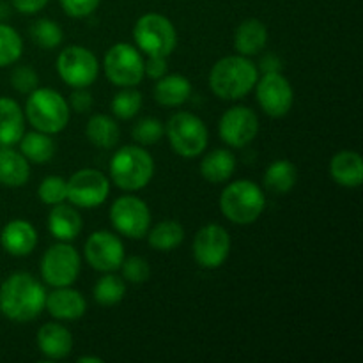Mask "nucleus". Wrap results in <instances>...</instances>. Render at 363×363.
Listing matches in <instances>:
<instances>
[{
  "label": "nucleus",
  "instance_id": "obj_1",
  "mask_svg": "<svg viewBox=\"0 0 363 363\" xmlns=\"http://www.w3.org/2000/svg\"><path fill=\"white\" fill-rule=\"evenodd\" d=\"M45 287L28 273H14L0 286V312L14 323H28L45 308Z\"/></svg>",
  "mask_w": 363,
  "mask_h": 363
},
{
  "label": "nucleus",
  "instance_id": "obj_2",
  "mask_svg": "<svg viewBox=\"0 0 363 363\" xmlns=\"http://www.w3.org/2000/svg\"><path fill=\"white\" fill-rule=\"evenodd\" d=\"M259 80L257 67L245 55L223 57L209 73L211 91L222 99H241L255 87Z\"/></svg>",
  "mask_w": 363,
  "mask_h": 363
},
{
  "label": "nucleus",
  "instance_id": "obj_3",
  "mask_svg": "<svg viewBox=\"0 0 363 363\" xmlns=\"http://www.w3.org/2000/svg\"><path fill=\"white\" fill-rule=\"evenodd\" d=\"M155 176V160L138 145H124L110 160V177L126 191H137L147 186Z\"/></svg>",
  "mask_w": 363,
  "mask_h": 363
},
{
  "label": "nucleus",
  "instance_id": "obj_4",
  "mask_svg": "<svg viewBox=\"0 0 363 363\" xmlns=\"http://www.w3.org/2000/svg\"><path fill=\"white\" fill-rule=\"evenodd\" d=\"M28 123L43 133H60L69 121V106L66 99L53 89H34L25 105Z\"/></svg>",
  "mask_w": 363,
  "mask_h": 363
},
{
  "label": "nucleus",
  "instance_id": "obj_5",
  "mask_svg": "<svg viewBox=\"0 0 363 363\" xmlns=\"http://www.w3.org/2000/svg\"><path fill=\"white\" fill-rule=\"evenodd\" d=\"M266 206L264 194L255 183L247 179L234 181L220 197V209L227 220L238 225L254 223Z\"/></svg>",
  "mask_w": 363,
  "mask_h": 363
},
{
  "label": "nucleus",
  "instance_id": "obj_6",
  "mask_svg": "<svg viewBox=\"0 0 363 363\" xmlns=\"http://www.w3.org/2000/svg\"><path fill=\"white\" fill-rule=\"evenodd\" d=\"M167 137L174 152L183 158H195L208 147V128L201 117L190 112H179L170 117Z\"/></svg>",
  "mask_w": 363,
  "mask_h": 363
},
{
  "label": "nucleus",
  "instance_id": "obj_7",
  "mask_svg": "<svg viewBox=\"0 0 363 363\" xmlns=\"http://www.w3.org/2000/svg\"><path fill=\"white\" fill-rule=\"evenodd\" d=\"M133 38L138 48L147 55L169 57L177 45L176 28L163 14H144L135 23Z\"/></svg>",
  "mask_w": 363,
  "mask_h": 363
},
{
  "label": "nucleus",
  "instance_id": "obj_8",
  "mask_svg": "<svg viewBox=\"0 0 363 363\" xmlns=\"http://www.w3.org/2000/svg\"><path fill=\"white\" fill-rule=\"evenodd\" d=\"M105 73L112 84L119 87H133L144 78V59L135 46L119 43L106 52Z\"/></svg>",
  "mask_w": 363,
  "mask_h": 363
},
{
  "label": "nucleus",
  "instance_id": "obj_9",
  "mask_svg": "<svg viewBox=\"0 0 363 363\" xmlns=\"http://www.w3.org/2000/svg\"><path fill=\"white\" fill-rule=\"evenodd\" d=\"M57 71L67 85L74 89L89 87L98 78L99 64L94 53L84 46H67L57 59Z\"/></svg>",
  "mask_w": 363,
  "mask_h": 363
},
{
  "label": "nucleus",
  "instance_id": "obj_10",
  "mask_svg": "<svg viewBox=\"0 0 363 363\" xmlns=\"http://www.w3.org/2000/svg\"><path fill=\"white\" fill-rule=\"evenodd\" d=\"M110 220L117 233L131 240L147 236L151 227V213L147 204L133 195H124L113 202L110 209Z\"/></svg>",
  "mask_w": 363,
  "mask_h": 363
},
{
  "label": "nucleus",
  "instance_id": "obj_11",
  "mask_svg": "<svg viewBox=\"0 0 363 363\" xmlns=\"http://www.w3.org/2000/svg\"><path fill=\"white\" fill-rule=\"evenodd\" d=\"M78 273H80V255L66 241L50 247L43 255L41 275L50 286H71L78 279Z\"/></svg>",
  "mask_w": 363,
  "mask_h": 363
},
{
  "label": "nucleus",
  "instance_id": "obj_12",
  "mask_svg": "<svg viewBox=\"0 0 363 363\" xmlns=\"http://www.w3.org/2000/svg\"><path fill=\"white\" fill-rule=\"evenodd\" d=\"M108 191V177L94 169L78 170L67 181V201L78 208H98L106 201Z\"/></svg>",
  "mask_w": 363,
  "mask_h": 363
},
{
  "label": "nucleus",
  "instance_id": "obj_13",
  "mask_svg": "<svg viewBox=\"0 0 363 363\" xmlns=\"http://www.w3.org/2000/svg\"><path fill=\"white\" fill-rule=\"evenodd\" d=\"M230 252L229 233L222 225L202 227L194 240V257L202 268L216 269L227 261Z\"/></svg>",
  "mask_w": 363,
  "mask_h": 363
},
{
  "label": "nucleus",
  "instance_id": "obj_14",
  "mask_svg": "<svg viewBox=\"0 0 363 363\" xmlns=\"http://www.w3.org/2000/svg\"><path fill=\"white\" fill-rule=\"evenodd\" d=\"M257 101L269 117H284L294 101V92L289 80L280 74V71L266 73L257 82Z\"/></svg>",
  "mask_w": 363,
  "mask_h": 363
},
{
  "label": "nucleus",
  "instance_id": "obj_15",
  "mask_svg": "<svg viewBox=\"0 0 363 363\" xmlns=\"http://www.w3.org/2000/svg\"><path fill=\"white\" fill-rule=\"evenodd\" d=\"M222 140L230 147H245L259 131V119L248 106H234L222 116L218 124Z\"/></svg>",
  "mask_w": 363,
  "mask_h": 363
},
{
  "label": "nucleus",
  "instance_id": "obj_16",
  "mask_svg": "<svg viewBox=\"0 0 363 363\" xmlns=\"http://www.w3.org/2000/svg\"><path fill=\"white\" fill-rule=\"evenodd\" d=\"M85 259L98 272H116L124 261L123 241L108 230H98L85 243Z\"/></svg>",
  "mask_w": 363,
  "mask_h": 363
},
{
  "label": "nucleus",
  "instance_id": "obj_17",
  "mask_svg": "<svg viewBox=\"0 0 363 363\" xmlns=\"http://www.w3.org/2000/svg\"><path fill=\"white\" fill-rule=\"evenodd\" d=\"M0 243L7 254L14 255V257H25V255L32 254L38 245V233L27 220H13L2 229Z\"/></svg>",
  "mask_w": 363,
  "mask_h": 363
},
{
  "label": "nucleus",
  "instance_id": "obj_18",
  "mask_svg": "<svg viewBox=\"0 0 363 363\" xmlns=\"http://www.w3.org/2000/svg\"><path fill=\"white\" fill-rule=\"evenodd\" d=\"M45 308L50 312V315L62 321H74L80 319L85 314V298L78 291L67 287H57L50 296H46Z\"/></svg>",
  "mask_w": 363,
  "mask_h": 363
},
{
  "label": "nucleus",
  "instance_id": "obj_19",
  "mask_svg": "<svg viewBox=\"0 0 363 363\" xmlns=\"http://www.w3.org/2000/svg\"><path fill=\"white\" fill-rule=\"evenodd\" d=\"M38 347L50 360H60L73 350V337L66 326L59 323H46L38 333Z\"/></svg>",
  "mask_w": 363,
  "mask_h": 363
},
{
  "label": "nucleus",
  "instance_id": "obj_20",
  "mask_svg": "<svg viewBox=\"0 0 363 363\" xmlns=\"http://www.w3.org/2000/svg\"><path fill=\"white\" fill-rule=\"evenodd\" d=\"M330 176L337 184L357 188L363 183V160L354 151H340L330 162Z\"/></svg>",
  "mask_w": 363,
  "mask_h": 363
},
{
  "label": "nucleus",
  "instance_id": "obj_21",
  "mask_svg": "<svg viewBox=\"0 0 363 363\" xmlns=\"http://www.w3.org/2000/svg\"><path fill=\"white\" fill-rule=\"evenodd\" d=\"M25 123L20 105L11 98H0V145L11 147L23 137Z\"/></svg>",
  "mask_w": 363,
  "mask_h": 363
},
{
  "label": "nucleus",
  "instance_id": "obj_22",
  "mask_svg": "<svg viewBox=\"0 0 363 363\" xmlns=\"http://www.w3.org/2000/svg\"><path fill=\"white\" fill-rule=\"evenodd\" d=\"M266 43H268V28L257 18L245 20L234 34V48L245 57L259 53L266 46Z\"/></svg>",
  "mask_w": 363,
  "mask_h": 363
},
{
  "label": "nucleus",
  "instance_id": "obj_23",
  "mask_svg": "<svg viewBox=\"0 0 363 363\" xmlns=\"http://www.w3.org/2000/svg\"><path fill=\"white\" fill-rule=\"evenodd\" d=\"M48 229L59 241H71L80 234L82 216L71 206H53L48 215Z\"/></svg>",
  "mask_w": 363,
  "mask_h": 363
},
{
  "label": "nucleus",
  "instance_id": "obj_24",
  "mask_svg": "<svg viewBox=\"0 0 363 363\" xmlns=\"http://www.w3.org/2000/svg\"><path fill=\"white\" fill-rule=\"evenodd\" d=\"M30 176V167L21 152L0 145V183L6 186H23Z\"/></svg>",
  "mask_w": 363,
  "mask_h": 363
},
{
  "label": "nucleus",
  "instance_id": "obj_25",
  "mask_svg": "<svg viewBox=\"0 0 363 363\" xmlns=\"http://www.w3.org/2000/svg\"><path fill=\"white\" fill-rule=\"evenodd\" d=\"M191 84L183 74H165L158 78L155 98L163 106H179L190 98Z\"/></svg>",
  "mask_w": 363,
  "mask_h": 363
},
{
  "label": "nucleus",
  "instance_id": "obj_26",
  "mask_svg": "<svg viewBox=\"0 0 363 363\" xmlns=\"http://www.w3.org/2000/svg\"><path fill=\"white\" fill-rule=\"evenodd\" d=\"M234 170H236V158L227 149H215L209 152L201 165V174L206 181L209 183H225L233 177Z\"/></svg>",
  "mask_w": 363,
  "mask_h": 363
},
{
  "label": "nucleus",
  "instance_id": "obj_27",
  "mask_svg": "<svg viewBox=\"0 0 363 363\" xmlns=\"http://www.w3.org/2000/svg\"><path fill=\"white\" fill-rule=\"evenodd\" d=\"M298 179L296 165L289 160H277L269 163L264 172V186L273 194H287L294 188Z\"/></svg>",
  "mask_w": 363,
  "mask_h": 363
},
{
  "label": "nucleus",
  "instance_id": "obj_28",
  "mask_svg": "<svg viewBox=\"0 0 363 363\" xmlns=\"http://www.w3.org/2000/svg\"><path fill=\"white\" fill-rule=\"evenodd\" d=\"M87 138L91 144H94L99 149H112L119 142V126L108 116H92L87 123Z\"/></svg>",
  "mask_w": 363,
  "mask_h": 363
},
{
  "label": "nucleus",
  "instance_id": "obj_29",
  "mask_svg": "<svg viewBox=\"0 0 363 363\" xmlns=\"http://www.w3.org/2000/svg\"><path fill=\"white\" fill-rule=\"evenodd\" d=\"M20 149L27 162L46 163L55 155V142L48 133L32 131L20 138Z\"/></svg>",
  "mask_w": 363,
  "mask_h": 363
},
{
  "label": "nucleus",
  "instance_id": "obj_30",
  "mask_svg": "<svg viewBox=\"0 0 363 363\" xmlns=\"http://www.w3.org/2000/svg\"><path fill=\"white\" fill-rule=\"evenodd\" d=\"M149 234V245L155 250L170 252L179 247L184 240V229L181 223L174 220H165V222L156 223Z\"/></svg>",
  "mask_w": 363,
  "mask_h": 363
},
{
  "label": "nucleus",
  "instance_id": "obj_31",
  "mask_svg": "<svg viewBox=\"0 0 363 363\" xmlns=\"http://www.w3.org/2000/svg\"><path fill=\"white\" fill-rule=\"evenodd\" d=\"M94 300L98 301L103 307H112V305H117L126 294V286H124L123 279L117 275H108L101 277V279L96 282L94 286Z\"/></svg>",
  "mask_w": 363,
  "mask_h": 363
},
{
  "label": "nucleus",
  "instance_id": "obj_32",
  "mask_svg": "<svg viewBox=\"0 0 363 363\" xmlns=\"http://www.w3.org/2000/svg\"><path fill=\"white\" fill-rule=\"evenodd\" d=\"M30 38L34 45H38L43 50H52L62 43V28L52 20H38L30 27Z\"/></svg>",
  "mask_w": 363,
  "mask_h": 363
},
{
  "label": "nucleus",
  "instance_id": "obj_33",
  "mask_svg": "<svg viewBox=\"0 0 363 363\" xmlns=\"http://www.w3.org/2000/svg\"><path fill=\"white\" fill-rule=\"evenodd\" d=\"M23 43L20 34L9 25L0 23V67L14 64L21 57Z\"/></svg>",
  "mask_w": 363,
  "mask_h": 363
},
{
  "label": "nucleus",
  "instance_id": "obj_34",
  "mask_svg": "<svg viewBox=\"0 0 363 363\" xmlns=\"http://www.w3.org/2000/svg\"><path fill=\"white\" fill-rule=\"evenodd\" d=\"M142 108V94L137 91H121L119 94H116V98L112 99V112L116 113V117L119 119H133Z\"/></svg>",
  "mask_w": 363,
  "mask_h": 363
},
{
  "label": "nucleus",
  "instance_id": "obj_35",
  "mask_svg": "<svg viewBox=\"0 0 363 363\" xmlns=\"http://www.w3.org/2000/svg\"><path fill=\"white\" fill-rule=\"evenodd\" d=\"M38 195L48 206L62 204L67 199V181L60 176L45 177L39 184Z\"/></svg>",
  "mask_w": 363,
  "mask_h": 363
},
{
  "label": "nucleus",
  "instance_id": "obj_36",
  "mask_svg": "<svg viewBox=\"0 0 363 363\" xmlns=\"http://www.w3.org/2000/svg\"><path fill=\"white\" fill-rule=\"evenodd\" d=\"M163 131L165 128H163L162 121L156 117H145V119L138 121L137 126L133 128V138L138 144L151 145L163 137Z\"/></svg>",
  "mask_w": 363,
  "mask_h": 363
},
{
  "label": "nucleus",
  "instance_id": "obj_37",
  "mask_svg": "<svg viewBox=\"0 0 363 363\" xmlns=\"http://www.w3.org/2000/svg\"><path fill=\"white\" fill-rule=\"evenodd\" d=\"M121 268H123L124 279L131 284H144L151 275V268H149L147 261L144 257H138V255L124 259Z\"/></svg>",
  "mask_w": 363,
  "mask_h": 363
},
{
  "label": "nucleus",
  "instance_id": "obj_38",
  "mask_svg": "<svg viewBox=\"0 0 363 363\" xmlns=\"http://www.w3.org/2000/svg\"><path fill=\"white\" fill-rule=\"evenodd\" d=\"M11 80H13V87L16 89L18 92L30 94L34 89H38L39 78L32 67L20 66L13 71V77H11Z\"/></svg>",
  "mask_w": 363,
  "mask_h": 363
},
{
  "label": "nucleus",
  "instance_id": "obj_39",
  "mask_svg": "<svg viewBox=\"0 0 363 363\" xmlns=\"http://www.w3.org/2000/svg\"><path fill=\"white\" fill-rule=\"evenodd\" d=\"M60 6L71 18H85L94 13L99 0H60Z\"/></svg>",
  "mask_w": 363,
  "mask_h": 363
},
{
  "label": "nucleus",
  "instance_id": "obj_40",
  "mask_svg": "<svg viewBox=\"0 0 363 363\" xmlns=\"http://www.w3.org/2000/svg\"><path fill=\"white\" fill-rule=\"evenodd\" d=\"M167 73V57L160 55H149L147 62H144V74H147L149 78H158L165 77Z\"/></svg>",
  "mask_w": 363,
  "mask_h": 363
},
{
  "label": "nucleus",
  "instance_id": "obj_41",
  "mask_svg": "<svg viewBox=\"0 0 363 363\" xmlns=\"http://www.w3.org/2000/svg\"><path fill=\"white\" fill-rule=\"evenodd\" d=\"M71 106H73V110H77V112H87L89 108L92 106V96L91 92L85 91V87L82 89H77V91L71 94Z\"/></svg>",
  "mask_w": 363,
  "mask_h": 363
},
{
  "label": "nucleus",
  "instance_id": "obj_42",
  "mask_svg": "<svg viewBox=\"0 0 363 363\" xmlns=\"http://www.w3.org/2000/svg\"><path fill=\"white\" fill-rule=\"evenodd\" d=\"M14 9H18L23 14H34L41 11L48 4V0H11Z\"/></svg>",
  "mask_w": 363,
  "mask_h": 363
},
{
  "label": "nucleus",
  "instance_id": "obj_43",
  "mask_svg": "<svg viewBox=\"0 0 363 363\" xmlns=\"http://www.w3.org/2000/svg\"><path fill=\"white\" fill-rule=\"evenodd\" d=\"M279 60L275 59V57H266V59H262V71L266 69V73H272V71H279L280 66H279Z\"/></svg>",
  "mask_w": 363,
  "mask_h": 363
},
{
  "label": "nucleus",
  "instance_id": "obj_44",
  "mask_svg": "<svg viewBox=\"0 0 363 363\" xmlns=\"http://www.w3.org/2000/svg\"><path fill=\"white\" fill-rule=\"evenodd\" d=\"M87 362L101 363L103 360H101V358H96V357H80V358H78V363H87Z\"/></svg>",
  "mask_w": 363,
  "mask_h": 363
}]
</instances>
